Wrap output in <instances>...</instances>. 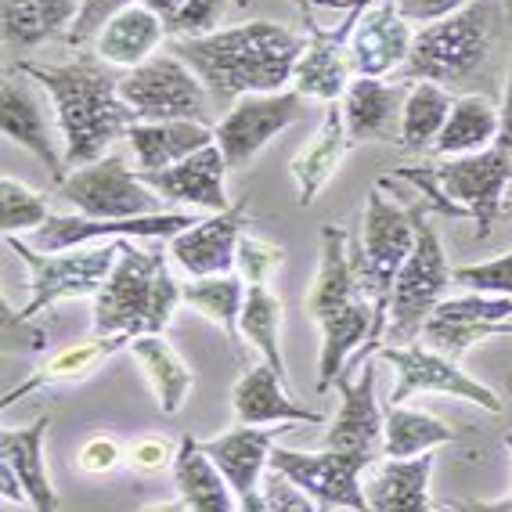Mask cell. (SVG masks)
<instances>
[{"label": "cell", "instance_id": "f6af8a7d", "mask_svg": "<svg viewBox=\"0 0 512 512\" xmlns=\"http://www.w3.org/2000/svg\"><path fill=\"white\" fill-rule=\"evenodd\" d=\"M119 462H123V448H119V440L109 437V433H94V437L83 440L80 451H76V466L87 476L112 473Z\"/></svg>", "mask_w": 512, "mask_h": 512}, {"label": "cell", "instance_id": "c3c4849f", "mask_svg": "<svg viewBox=\"0 0 512 512\" xmlns=\"http://www.w3.org/2000/svg\"><path fill=\"white\" fill-rule=\"evenodd\" d=\"M498 148H505L512 156V58H509V76H505L502 109H498Z\"/></svg>", "mask_w": 512, "mask_h": 512}, {"label": "cell", "instance_id": "74e56055", "mask_svg": "<svg viewBox=\"0 0 512 512\" xmlns=\"http://www.w3.org/2000/svg\"><path fill=\"white\" fill-rule=\"evenodd\" d=\"M282 314H285V307L271 285H249L238 329H242V339H249V343L260 350L264 365H271L282 379H289L285 357H282Z\"/></svg>", "mask_w": 512, "mask_h": 512}, {"label": "cell", "instance_id": "9c48e42d", "mask_svg": "<svg viewBox=\"0 0 512 512\" xmlns=\"http://www.w3.org/2000/svg\"><path fill=\"white\" fill-rule=\"evenodd\" d=\"M448 285L451 267L448 256H444V246H440V235L430 224V217H422L412 256H408V264L397 275L383 347H408V343H415L422 336V329H426V321L433 318V311L448 300L444 296Z\"/></svg>", "mask_w": 512, "mask_h": 512}, {"label": "cell", "instance_id": "8d00e7d4", "mask_svg": "<svg viewBox=\"0 0 512 512\" xmlns=\"http://www.w3.org/2000/svg\"><path fill=\"white\" fill-rule=\"evenodd\" d=\"M451 98L448 87L430 80H415L408 87V101H404V116H401V130H397V141L401 148H412V152H422V148H433L440 138V130L451 116Z\"/></svg>", "mask_w": 512, "mask_h": 512}, {"label": "cell", "instance_id": "7a4b0ae2", "mask_svg": "<svg viewBox=\"0 0 512 512\" xmlns=\"http://www.w3.org/2000/svg\"><path fill=\"white\" fill-rule=\"evenodd\" d=\"M19 73L40 83L55 101V119L65 145V170L98 163L112 141L127 138V130L138 123L127 101L119 98V80H112L91 58L69 65L19 62Z\"/></svg>", "mask_w": 512, "mask_h": 512}, {"label": "cell", "instance_id": "4fadbf2b", "mask_svg": "<svg viewBox=\"0 0 512 512\" xmlns=\"http://www.w3.org/2000/svg\"><path fill=\"white\" fill-rule=\"evenodd\" d=\"M303 105H307V98L300 91H293V87L275 94H246V98H238L224 112V119L213 127L217 145L231 170L253 163L278 134L293 127L296 119L303 116Z\"/></svg>", "mask_w": 512, "mask_h": 512}, {"label": "cell", "instance_id": "f1b7e54d", "mask_svg": "<svg viewBox=\"0 0 512 512\" xmlns=\"http://www.w3.org/2000/svg\"><path fill=\"white\" fill-rule=\"evenodd\" d=\"M217 134L210 123H195V119H163V123H134L127 130V145L134 148L138 159V174H152V170H166L177 166L181 159L195 156L199 148L213 145Z\"/></svg>", "mask_w": 512, "mask_h": 512}, {"label": "cell", "instance_id": "f546056e", "mask_svg": "<svg viewBox=\"0 0 512 512\" xmlns=\"http://www.w3.org/2000/svg\"><path fill=\"white\" fill-rule=\"evenodd\" d=\"M166 37V22L159 19L156 11H148L145 4H130L101 29L94 40L101 62L123 65V69H138L148 58H156L159 44Z\"/></svg>", "mask_w": 512, "mask_h": 512}, {"label": "cell", "instance_id": "30bf717a", "mask_svg": "<svg viewBox=\"0 0 512 512\" xmlns=\"http://www.w3.org/2000/svg\"><path fill=\"white\" fill-rule=\"evenodd\" d=\"M119 98L127 101L130 112L141 123H163V119L210 123V91L174 51L148 58L145 65L130 69L119 80Z\"/></svg>", "mask_w": 512, "mask_h": 512}, {"label": "cell", "instance_id": "e575fe53", "mask_svg": "<svg viewBox=\"0 0 512 512\" xmlns=\"http://www.w3.org/2000/svg\"><path fill=\"white\" fill-rule=\"evenodd\" d=\"M491 145H498V109L487 98H480V94L455 98L451 116L444 123V130H440L433 152L440 159H455V156L484 152Z\"/></svg>", "mask_w": 512, "mask_h": 512}, {"label": "cell", "instance_id": "83f0119b", "mask_svg": "<svg viewBox=\"0 0 512 512\" xmlns=\"http://www.w3.org/2000/svg\"><path fill=\"white\" fill-rule=\"evenodd\" d=\"M433 451L415 458H386L365 480L368 512H433Z\"/></svg>", "mask_w": 512, "mask_h": 512}, {"label": "cell", "instance_id": "2e32d148", "mask_svg": "<svg viewBox=\"0 0 512 512\" xmlns=\"http://www.w3.org/2000/svg\"><path fill=\"white\" fill-rule=\"evenodd\" d=\"M357 383H350L347 375L336 379L339 390V412L332 415L329 430L321 448L339 451V455H354L372 466L375 455L383 451V404L375 401V365L368 357L365 365L357 368Z\"/></svg>", "mask_w": 512, "mask_h": 512}, {"label": "cell", "instance_id": "3957f363", "mask_svg": "<svg viewBox=\"0 0 512 512\" xmlns=\"http://www.w3.org/2000/svg\"><path fill=\"white\" fill-rule=\"evenodd\" d=\"M307 314L321 329L318 354V390H332L339 375H347V365L361 354L372 336V303L357 282L354 256L347 249V231L336 224L321 228V260L307 293Z\"/></svg>", "mask_w": 512, "mask_h": 512}, {"label": "cell", "instance_id": "8992f818", "mask_svg": "<svg viewBox=\"0 0 512 512\" xmlns=\"http://www.w3.org/2000/svg\"><path fill=\"white\" fill-rule=\"evenodd\" d=\"M397 174L419 188L430 210L476 220V235L487 238L494 217L505 210V199H509L512 156L505 148L491 145L484 152L444 159L440 166H426V170L404 166Z\"/></svg>", "mask_w": 512, "mask_h": 512}, {"label": "cell", "instance_id": "e0dca14e", "mask_svg": "<svg viewBox=\"0 0 512 512\" xmlns=\"http://www.w3.org/2000/svg\"><path fill=\"white\" fill-rule=\"evenodd\" d=\"M246 206L231 202L224 213H210L206 220H195L192 228L170 238L166 253L174 256L188 278L231 275L238 264V242L246 235Z\"/></svg>", "mask_w": 512, "mask_h": 512}, {"label": "cell", "instance_id": "7dc6e473", "mask_svg": "<svg viewBox=\"0 0 512 512\" xmlns=\"http://www.w3.org/2000/svg\"><path fill=\"white\" fill-rule=\"evenodd\" d=\"M397 11L415 26H433V22L448 19L455 11H462L469 0H394Z\"/></svg>", "mask_w": 512, "mask_h": 512}, {"label": "cell", "instance_id": "52a82bcc", "mask_svg": "<svg viewBox=\"0 0 512 512\" xmlns=\"http://www.w3.org/2000/svg\"><path fill=\"white\" fill-rule=\"evenodd\" d=\"M4 242L29 267V289H33V296L19 314H11L8 303H4V314L15 321H33L37 314H44L47 307H55L62 300L98 296V289L105 285V278L112 275V267L119 260V246H123V238H112V242L65 249V253H40L29 242H22L19 235H4Z\"/></svg>", "mask_w": 512, "mask_h": 512}, {"label": "cell", "instance_id": "6da1fadb", "mask_svg": "<svg viewBox=\"0 0 512 512\" xmlns=\"http://www.w3.org/2000/svg\"><path fill=\"white\" fill-rule=\"evenodd\" d=\"M177 58L188 62L217 105H235L246 94H275L293 83L296 62L307 51V37L278 22H242L213 29L206 37L174 40Z\"/></svg>", "mask_w": 512, "mask_h": 512}, {"label": "cell", "instance_id": "ba28073f", "mask_svg": "<svg viewBox=\"0 0 512 512\" xmlns=\"http://www.w3.org/2000/svg\"><path fill=\"white\" fill-rule=\"evenodd\" d=\"M487 47H491V0H469L462 11L415 33L404 73L408 80L455 87L480 69Z\"/></svg>", "mask_w": 512, "mask_h": 512}, {"label": "cell", "instance_id": "5bb4252c", "mask_svg": "<svg viewBox=\"0 0 512 512\" xmlns=\"http://www.w3.org/2000/svg\"><path fill=\"white\" fill-rule=\"evenodd\" d=\"M271 469H278L282 476H289L300 491H307L314 502H321L325 509H347V512H368L365 484L361 473L368 469V462L354 455H339V451H293L275 444L271 448Z\"/></svg>", "mask_w": 512, "mask_h": 512}, {"label": "cell", "instance_id": "d6a6232c", "mask_svg": "<svg viewBox=\"0 0 512 512\" xmlns=\"http://www.w3.org/2000/svg\"><path fill=\"white\" fill-rule=\"evenodd\" d=\"M80 0H0L4 40L11 47H40L44 40L69 33Z\"/></svg>", "mask_w": 512, "mask_h": 512}, {"label": "cell", "instance_id": "5b68a950", "mask_svg": "<svg viewBox=\"0 0 512 512\" xmlns=\"http://www.w3.org/2000/svg\"><path fill=\"white\" fill-rule=\"evenodd\" d=\"M426 202H412V206H397L394 199L383 195V184L372 188L365 206V220H361V238H357L354 271L357 282L365 289L368 303H372V336L361 347V354L350 361V368H361L365 357H372L383 347L386 336V318H390V300H394V285L401 267L408 264V256L419 238V220L426 217Z\"/></svg>", "mask_w": 512, "mask_h": 512}, {"label": "cell", "instance_id": "680465c9", "mask_svg": "<svg viewBox=\"0 0 512 512\" xmlns=\"http://www.w3.org/2000/svg\"><path fill=\"white\" fill-rule=\"evenodd\" d=\"M505 448H509V451H512V437H505Z\"/></svg>", "mask_w": 512, "mask_h": 512}, {"label": "cell", "instance_id": "681fc988", "mask_svg": "<svg viewBox=\"0 0 512 512\" xmlns=\"http://www.w3.org/2000/svg\"><path fill=\"white\" fill-rule=\"evenodd\" d=\"M451 512H512V498H498V502H451Z\"/></svg>", "mask_w": 512, "mask_h": 512}, {"label": "cell", "instance_id": "cb8c5ba5", "mask_svg": "<svg viewBox=\"0 0 512 512\" xmlns=\"http://www.w3.org/2000/svg\"><path fill=\"white\" fill-rule=\"evenodd\" d=\"M238 426H289V422H311L318 426L321 412H311L285 394V379L271 365H253L238 375L231 390Z\"/></svg>", "mask_w": 512, "mask_h": 512}, {"label": "cell", "instance_id": "9a60e30c", "mask_svg": "<svg viewBox=\"0 0 512 512\" xmlns=\"http://www.w3.org/2000/svg\"><path fill=\"white\" fill-rule=\"evenodd\" d=\"M195 224L192 213H152V217L130 220H94L83 213H51L44 228L33 231V249L40 253H65V249L112 242V238H174Z\"/></svg>", "mask_w": 512, "mask_h": 512}, {"label": "cell", "instance_id": "ee69618b", "mask_svg": "<svg viewBox=\"0 0 512 512\" xmlns=\"http://www.w3.org/2000/svg\"><path fill=\"white\" fill-rule=\"evenodd\" d=\"M264 498H267V512H329L321 502H314L307 491H300L289 476H282L271 466L264 473Z\"/></svg>", "mask_w": 512, "mask_h": 512}, {"label": "cell", "instance_id": "836d02e7", "mask_svg": "<svg viewBox=\"0 0 512 512\" xmlns=\"http://www.w3.org/2000/svg\"><path fill=\"white\" fill-rule=\"evenodd\" d=\"M462 430L440 422L430 412H415L404 404H383V455L386 458H415L430 455L433 448L455 444Z\"/></svg>", "mask_w": 512, "mask_h": 512}, {"label": "cell", "instance_id": "f907efd6", "mask_svg": "<svg viewBox=\"0 0 512 512\" xmlns=\"http://www.w3.org/2000/svg\"><path fill=\"white\" fill-rule=\"evenodd\" d=\"M0 480H4V502L8 505H29V498H26V491H22L19 487V480H15V473H11V469H4L0 466Z\"/></svg>", "mask_w": 512, "mask_h": 512}, {"label": "cell", "instance_id": "f5cc1de1", "mask_svg": "<svg viewBox=\"0 0 512 512\" xmlns=\"http://www.w3.org/2000/svg\"><path fill=\"white\" fill-rule=\"evenodd\" d=\"M372 4H375V0H350V4H347V22H343V26H339L336 29V33H339V37H347L350 40V29H354V22L357 19H361V15H365V8H372Z\"/></svg>", "mask_w": 512, "mask_h": 512}, {"label": "cell", "instance_id": "4316f807", "mask_svg": "<svg viewBox=\"0 0 512 512\" xmlns=\"http://www.w3.org/2000/svg\"><path fill=\"white\" fill-rule=\"evenodd\" d=\"M47 430H51V415H40L33 426H22V430L0 433V455H4L0 466L15 473V480L26 491L33 512H58V491L51 484L47 458H44Z\"/></svg>", "mask_w": 512, "mask_h": 512}, {"label": "cell", "instance_id": "44dd1931", "mask_svg": "<svg viewBox=\"0 0 512 512\" xmlns=\"http://www.w3.org/2000/svg\"><path fill=\"white\" fill-rule=\"evenodd\" d=\"M0 130H4L8 141L33 152L47 166V174L55 177V184H62L69 177L65 174V156L58 152L55 134L47 127V116L40 109L37 94L26 83V73H11L0 83Z\"/></svg>", "mask_w": 512, "mask_h": 512}, {"label": "cell", "instance_id": "f35d334b", "mask_svg": "<svg viewBox=\"0 0 512 512\" xmlns=\"http://www.w3.org/2000/svg\"><path fill=\"white\" fill-rule=\"evenodd\" d=\"M51 220L47 210V195L33 192L15 177L0 181V228L4 235H26V231H40Z\"/></svg>", "mask_w": 512, "mask_h": 512}, {"label": "cell", "instance_id": "60d3db41", "mask_svg": "<svg viewBox=\"0 0 512 512\" xmlns=\"http://www.w3.org/2000/svg\"><path fill=\"white\" fill-rule=\"evenodd\" d=\"M282 260H285V249L275 246V242H267V238L242 235V242H238L235 267L246 285H271V275L282 267Z\"/></svg>", "mask_w": 512, "mask_h": 512}, {"label": "cell", "instance_id": "8fae6325", "mask_svg": "<svg viewBox=\"0 0 512 512\" xmlns=\"http://www.w3.org/2000/svg\"><path fill=\"white\" fill-rule=\"evenodd\" d=\"M58 199L76 206V213L94 220H130L163 213V195H156L141 181L138 170L116 156H101L80 170H69L62 184H55Z\"/></svg>", "mask_w": 512, "mask_h": 512}, {"label": "cell", "instance_id": "1f68e13d", "mask_svg": "<svg viewBox=\"0 0 512 512\" xmlns=\"http://www.w3.org/2000/svg\"><path fill=\"white\" fill-rule=\"evenodd\" d=\"M130 357L141 365L145 372L152 394H156V404L163 415H177L188 401L195 386V372L192 365L184 361L174 350V343H166V336H138L130 343Z\"/></svg>", "mask_w": 512, "mask_h": 512}, {"label": "cell", "instance_id": "ab89813d", "mask_svg": "<svg viewBox=\"0 0 512 512\" xmlns=\"http://www.w3.org/2000/svg\"><path fill=\"white\" fill-rule=\"evenodd\" d=\"M451 282L466 285L469 293L505 296V300H512V249L502 256H494V260L455 267V271H451Z\"/></svg>", "mask_w": 512, "mask_h": 512}, {"label": "cell", "instance_id": "484cf974", "mask_svg": "<svg viewBox=\"0 0 512 512\" xmlns=\"http://www.w3.org/2000/svg\"><path fill=\"white\" fill-rule=\"evenodd\" d=\"M307 33H311V40H307V51L296 62L293 91H300L307 101H325V105L343 101L350 80L357 76L347 40H339L336 33H325L318 26H311Z\"/></svg>", "mask_w": 512, "mask_h": 512}, {"label": "cell", "instance_id": "9f6ffc18", "mask_svg": "<svg viewBox=\"0 0 512 512\" xmlns=\"http://www.w3.org/2000/svg\"><path fill=\"white\" fill-rule=\"evenodd\" d=\"M318 4H325V8H336V4H350V0H318Z\"/></svg>", "mask_w": 512, "mask_h": 512}, {"label": "cell", "instance_id": "bcb514c9", "mask_svg": "<svg viewBox=\"0 0 512 512\" xmlns=\"http://www.w3.org/2000/svg\"><path fill=\"white\" fill-rule=\"evenodd\" d=\"M174 458L177 448L166 437H141L127 451V462L134 473H163V469H174Z\"/></svg>", "mask_w": 512, "mask_h": 512}, {"label": "cell", "instance_id": "603a6c76", "mask_svg": "<svg viewBox=\"0 0 512 512\" xmlns=\"http://www.w3.org/2000/svg\"><path fill=\"white\" fill-rule=\"evenodd\" d=\"M350 145L354 141H350L347 123H343V105L332 101V105H325V116H321L314 138L296 152L293 166H289L300 206H311L329 188V181L339 174V166H343V156L350 152Z\"/></svg>", "mask_w": 512, "mask_h": 512}, {"label": "cell", "instance_id": "db71d44e", "mask_svg": "<svg viewBox=\"0 0 512 512\" xmlns=\"http://www.w3.org/2000/svg\"><path fill=\"white\" fill-rule=\"evenodd\" d=\"M141 512H188V505L177 498V502H152V505H145Z\"/></svg>", "mask_w": 512, "mask_h": 512}, {"label": "cell", "instance_id": "7c38bea8", "mask_svg": "<svg viewBox=\"0 0 512 512\" xmlns=\"http://www.w3.org/2000/svg\"><path fill=\"white\" fill-rule=\"evenodd\" d=\"M379 361L394 368L397 383L386 397V404H404L415 394H448L458 401H469L484 412H502V401L491 386H484L480 379H473L469 372H462L458 357H448L433 350L430 343H408V347H379L375 350Z\"/></svg>", "mask_w": 512, "mask_h": 512}, {"label": "cell", "instance_id": "7402d4cb", "mask_svg": "<svg viewBox=\"0 0 512 512\" xmlns=\"http://www.w3.org/2000/svg\"><path fill=\"white\" fill-rule=\"evenodd\" d=\"M408 83H386L375 76H354L343 94V123L350 141H386L401 130Z\"/></svg>", "mask_w": 512, "mask_h": 512}, {"label": "cell", "instance_id": "11a10c76", "mask_svg": "<svg viewBox=\"0 0 512 512\" xmlns=\"http://www.w3.org/2000/svg\"><path fill=\"white\" fill-rule=\"evenodd\" d=\"M296 8H300V15H303V22H307V29L314 26V19H311V8L318 4V0H293Z\"/></svg>", "mask_w": 512, "mask_h": 512}, {"label": "cell", "instance_id": "7bdbcfd3", "mask_svg": "<svg viewBox=\"0 0 512 512\" xmlns=\"http://www.w3.org/2000/svg\"><path fill=\"white\" fill-rule=\"evenodd\" d=\"M138 4V0H80V11H76L73 29L65 33V40L73 47L87 44V40H98V33L116 19L119 11Z\"/></svg>", "mask_w": 512, "mask_h": 512}, {"label": "cell", "instance_id": "6f0895ef", "mask_svg": "<svg viewBox=\"0 0 512 512\" xmlns=\"http://www.w3.org/2000/svg\"><path fill=\"white\" fill-rule=\"evenodd\" d=\"M505 210L512 213V188H509V199H505Z\"/></svg>", "mask_w": 512, "mask_h": 512}, {"label": "cell", "instance_id": "d6986e66", "mask_svg": "<svg viewBox=\"0 0 512 512\" xmlns=\"http://www.w3.org/2000/svg\"><path fill=\"white\" fill-rule=\"evenodd\" d=\"M228 170V159H224L220 145L213 141V145L199 148L195 156L181 159L177 166L141 174V181L156 195H163V202H181V206H192V210L224 213L231 206Z\"/></svg>", "mask_w": 512, "mask_h": 512}, {"label": "cell", "instance_id": "277c9868", "mask_svg": "<svg viewBox=\"0 0 512 512\" xmlns=\"http://www.w3.org/2000/svg\"><path fill=\"white\" fill-rule=\"evenodd\" d=\"M166 256L123 238L116 267L94 296V336H159L170 325L184 285L174 282Z\"/></svg>", "mask_w": 512, "mask_h": 512}, {"label": "cell", "instance_id": "b9f144b4", "mask_svg": "<svg viewBox=\"0 0 512 512\" xmlns=\"http://www.w3.org/2000/svg\"><path fill=\"white\" fill-rule=\"evenodd\" d=\"M220 15H224V0H184V8L166 22V37L174 40L206 37V33H213Z\"/></svg>", "mask_w": 512, "mask_h": 512}, {"label": "cell", "instance_id": "816d5d0a", "mask_svg": "<svg viewBox=\"0 0 512 512\" xmlns=\"http://www.w3.org/2000/svg\"><path fill=\"white\" fill-rule=\"evenodd\" d=\"M138 4H145L148 11H156V15L163 22H170L177 15V11L184 8V0H138Z\"/></svg>", "mask_w": 512, "mask_h": 512}, {"label": "cell", "instance_id": "91938a15", "mask_svg": "<svg viewBox=\"0 0 512 512\" xmlns=\"http://www.w3.org/2000/svg\"><path fill=\"white\" fill-rule=\"evenodd\" d=\"M433 512H451V509H448V505H444V509H433Z\"/></svg>", "mask_w": 512, "mask_h": 512}, {"label": "cell", "instance_id": "d4e9b609", "mask_svg": "<svg viewBox=\"0 0 512 512\" xmlns=\"http://www.w3.org/2000/svg\"><path fill=\"white\" fill-rule=\"evenodd\" d=\"M134 339L130 336H91L87 343H76V347H65L58 354H51L47 361H40L33 372L22 379L15 390L4 394V408H11L22 397L37 394V390H51V386H73L91 379L105 361L119 354V350H130Z\"/></svg>", "mask_w": 512, "mask_h": 512}, {"label": "cell", "instance_id": "d590c367", "mask_svg": "<svg viewBox=\"0 0 512 512\" xmlns=\"http://www.w3.org/2000/svg\"><path fill=\"white\" fill-rule=\"evenodd\" d=\"M246 293L249 285L242 282V275H213V278H192V282L181 289V300L188 307L202 314V318H210L213 325H220V332L242 347V329H238V321H242V307H246Z\"/></svg>", "mask_w": 512, "mask_h": 512}, {"label": "cell", "instance_id": "ac0fdd59", "mask_svg": "<svg viewBox=\"0 0 512 512\" xmlns=\"http://www.w3.org/2000/svg\"><path fill=\"white\" fill-rule=\"evenodd\" d=\"M275 437L278 430L238 426L231 433H220L217 440H202V451L217 462V469L224 473L231 491H235L238 512H267L264 473L271 466Z\"/></svg>", "mask_w": 512, "mask_h": 512}, {"label": "cell", "instance_id": "ffe728a7", "mask_svg": "<svg viewBox=\"0 0 512 512\" xmlns=\"http://www.w3.org/2000/svg\"><path fill=\"white\" fill-rule=\"evenodd\" d=\"M412 29L408 19L397 11L394 0H375L372 8H365V15L354 22L350 29V62H354L357 76H375L383 80L386 73H394L397 65L408 62L412 51Z\"/></svg>", "mask_w": 512, "mask_h": 512}, {"label": "cell", "instance_id": "4dcf8cb0", "mask_svg": "<svg viewBox=\"0 0 512 512\" xmlns=\"http://www.w3.org/2000/svg\"><path fill=\"white\" fill-rule=\"evenodd\" d=\"M174 484L188 512H238L235 491L217 469V462L202 451V440L181 437L174 458Z\"/></svg>", "mask_w": 512, "mask_h": 512}]
</instances>
